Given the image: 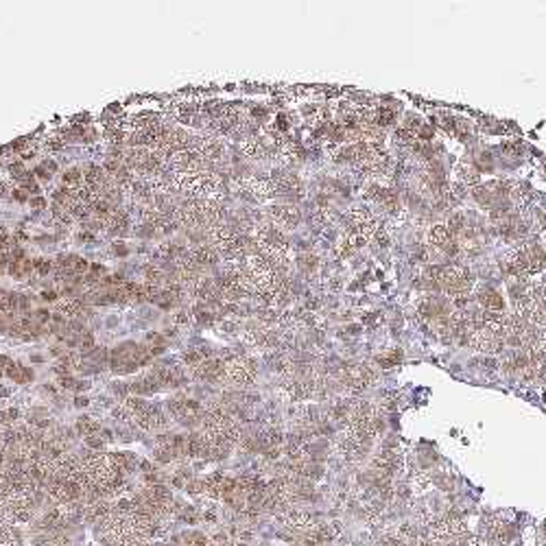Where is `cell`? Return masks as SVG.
Returning a JSON list of instances; mask_svg holds the SVG:
<instances>
[{
	"label": "cell",
	"instance_id": "36",
	"mask_svg": "<svg viewBox=\"0 0 546 546\" xmlns=\"http://www.w3.org/2000/svg\"><path fill=\"white\" fill-rule=\"evenodd\" d=\"M9 395V389L7 387H0V398H7Z\"/></svg>",
	"mask_w": 546,
	"mask_h": 546
},
{
	"label": "cell",
	"instance_id": "39",
	"mask_svg": "<svg viewBox=\"0 0 546 546\" xmlns=\"http://www.w3.org/2000/svg\"><path fill=\"white\" fill-rule=\"evenodd\" d=\"M4 293H7V291H2V289H0V300H2V295H4Z\"/></svg>",
	"mask_w": 546,
	"mask_h": 546
},
{
	"label": "cell",
	"instance_id": "18",
	"mask_svg": "<svg viewBox=\"0 0 546 546\" xmlns=\"http://www.w3.org/2000/svg\"><path fill=\"white\" fill-rule=\"evenodd\" d=\"M85 446H88L90 450H103L105 441H103V437H101L99 433H94V435H88V437H85Z\"/></svg>",
	"mask_w": 546,
	"mask_h": 546
},
{
	"label": "cell",
	"instance_id": "23",
	"mask_svg": "<svg viewBox=\"0 0 546 546\" xmlns=\"http://www.w3.org/2000/svg\"><path fill=\"white\" fill-rule=\"evenodd\" d=\"M190 317H192V315L188 313V310H180V313H175L173 319H175L177 326H186V324H190Z\"/></svg>",
	"mask_w": 546,
	"mask_h": 546
},
{
	"label": "cell",
	"instance_id": "12",
	"mask_svg": "<svg viewBox=\"0 0 546 546\" xmlns=\"http://www.w3.org/2000/svg\"><path fill=\"white\" fill-rule=\"evenodd\" d=\"M295 262H297V267L302 269V271H306V273H313L315 269H317V256H313V254H308V256H297L295 258Z\"/></svg>",
	"mask_w": 546,
	"mask_h": 546
},
{
	"label": "cell",
	"instance_id": "22",
	"mask_svg": "<svg viewBox=\"0 0 546 546\" xmlns=\"http://www.w3.org/2000/svg\"><path fill=\"white\" fill-rule=\"evenodd\" d=\"M398 361H400V352H391V354H387V356H380V359H378V363H380L382 367H393Z\"/></svg>",
	"mask_w": 546,
	"mask_h": 546
},
{
	"label": "cell",
	"instance_id": "17",
	"mask_svg": "<svg viewBox=\"0 0 546 546\" xmlns=\"http://www.w3.org/2000/svg\"><path fill=\"white\" fill-rule=\"evenodd\" d=\"M88 356H90L92 361H96V363H99V365H103V363H109V352H107L105 348H94V350H92V352H90Z\"/></svg>",
	"mask_w": 546,
	"mask_h": 546
},
{
	"label": "cell",
	"instance_id": "9",
	"mask_svg": "<svg viewBox=\"0 0 546 546\" xmlns=\"http://www.w3.org/2000/svg\"><path fill=\"white\" fill-rule=\"evenodd\" d=\"M182 542L186 546H210V540L199 531H186L182 533Z\"/></svg>",
	"mask_w": 546,
	"mask_h": 546
},
{
	"label": "cell",
	"instance_id": "37",
	"mask_svg": "<svg viewBox=\"0 0 546 546\" xmlns=\"http://www.w3.org/2000/svg\"><path fill=\"white\" fill-rule=\"evenodd\" d=\"M31 361H33V363H42V356L35 354V356H31Z\"/></svg>",
	"mask_w": 546,
	"mask_h": 546
},
{
	"label": "cell",
	"instance_id": "10",
	"mask_svg": "<svg viewBox=\"0 0 546 546\" xmlns=\"http://www.w3.org/2000/svg\"><path fill=\"white\" fill-rule=\"evenodd\" d=\"M395 120V112L389 107H376V127H387Z\"/></svg>",
	"mask_w": 546,
	"mask_h": 546
},
{
	"label": "cell",
	"instance_id": "26",
	"mask_svg": "<svg viewBox=\"0 0 546 546\" xmlns=\"http://www.w3.org/2000/svg\"><path fill=\"white\" fill-rule=\"evenodd\" d=\"M9 247H15L13 238H11V236H7V234H0V251L9 249Z\"/></svg>",
	"mask_w": 546,
	"mask_h": 546
},
{
	"label": "cell",
	"instance_id": "35",
	"mask_svg": "<svg viewBox=\"0 0 546 546\" xmlns=\"http://www.w3.org/2000/svg\"><path fill=\"white\" fill-rule=\"evenodd\" d=\"M7 262H9L7 260V254H4V251H0V267H4Z\"/></svg>",
	"mask_w": 546,
	"mask_h": 546
},
{
	"label": "cell",
	"instance_id": "7",
	"mask_svg": "<svg viewBox=\"0 0 546 546\" xmlns=\"http://www.w3.org/2000/svg\"><path fill=\"white\" fill-rule=\"evenodd\" d=\"M428 238L435 247H441V249H450V245H452V234L448 232L446 225H435L433 229H430Z\"/></svg>",
	"mask_w": 546,
	"mask_h": 546
},
{
	"label": "cell",
	"instance_id": "8",
	"mask_svg": "<svg viewBox=\"0 0 546 546\" xmlns=\"http://www.w3.org/2000/svg\"><path fill=\"white\" fill-rule=\"evenodd\" d=\"M74 430H77L81 437H88V435H94V433H99L101 430V424L99 422H94L92 417H79L77 419V426H74Z\"/></svg>",
	"mask_w": 546,
	"mask_h": 546
},
{
	"label": "cell",
	"instance_id": "2",
	"mask_svg": "<svg viewBox=\"0 0 546 546\" xmlns=\"http://www.w3.org/2000/svg\"><path fill=\"white\" fill-rule=\"evenodd\" d=\"M514 536V525H509L507 520H492L487 525V542L492 544H505L509 542Z\"/></svg>",
	"mask_w": 546,
	"mask_h": 546
},
{
	"label": "cell",
	"instance_id": "4",
	"mask_svg": "<svg viewBox=\"0 0 546 546\" xmlns=\"http://www.w3.org/2000/svg\"><path fill=\"white\" fill-rule=\"evenodd\" d=\"M4 376L11 378L13 382H18V384H26V382H31L33 380V369L31 367H26V365H20V363H11L7 365V369H4Z\"/></svg>",
	"mask_w": 546,
	"mask_h": 546
},
{
	"label": "cell",
	"instance_id": "14",
	"mask_svg": "<svg viewBox=\"0 0 546 546\" xmlns=\"http://www.w3.org/2000/svg\"><path fill=\"white\" fill-rule=\"evenodd\" d=\"M153 457H155V461H158V463H171L175 459L173 452H171V446L169 448L158 446V448H155V452H153Z\"/></svg>",
	"mask_w": 546,
	"mask_h": 546
},
{
	"label": "cell",
	"instance_id": "6",
	"mask_svg": "<svg viewBox=\"0 0 546 546\" xmlns=\"http://www.w3.org/2000/svg\"><path fill=\"white\" fill-rule=\"evenodd\" d=\"M481 304H483V310H490V313H503L505 310V302H503V297L498 295L496 291H492V289H485L481 293Z\"/></svg>",
	"mask_w": 546,
	"mask_h": 546
},
{
	"label": "cell",
	"instance_id": "32",
	"mask_svg": "<svg viewBox=\"0 0 546 546\" xmlns=\"http://www.w3.org/2000/svg\"><path fill=\"white\" fill-rule=\"evenodd\" d=\"M42 166H44V169H46V171H48V173H50V175H53V173H55V171H57V162H53V160H46V162H44Z\"/></svg>",
	"mask_w": 546,
	"mask_h": 546
},
{
	"label": "cell",
	"instance_id": "33",
	"mask_svg": "<svg viewBox=\"0 0 546 546\" xmlns=\"http://www.w3.org/2000/svg\"><path fill=\"white\" fill-rule=\"evenodd\" d=\"M79 243H85V240H94V234L92 232H83V234H79Z\"/></svg>",
	"mask_w": 546,
	"mask_h": 546
},
{
	"label": "cell",
	"instance_id": "30",
	"mask_svg": "<svg viewBox=\"0 0 546 546\" xmlns=\"http://www.w3.org/2000/svg\"><path fill=\"white\" fill-rule=\"evenodd\" d=\"M11 197H13L15 201H26V190H22V188H18V190H13V192H11Z\"/></svg>",
	"mask_w": 546,
	"mask_h": 546
},
{
	"label": "cell",
	"instance_id": "21",
	"mask_svg": "<svg viewBox=\"0 0 546 546\" xmlns=\"http://www.w3.org/2000/svg\"><path fill=\"white\" fill-rule=\"evenodd\" d=\"M79 346H81L83 352H92L94 350V337L90 335V332H85V335H81V341H79Z\"/></svg>",
	"mask_w": 546,
	"mask_h": 546
},
{
	"label": "cell",
	"instance_id": "41",
	"mask_svg": "<svg viewBox=\"0 0 546 546\" xmlns=\"http://www.w3.org/2000/svg\"><path fill=\"white\" fill-rule=\"evenodd\" d=\"M0 273H2V271H0Z\"/></svg>",
	"mask_w": 546,
	"mask_h": 546
},
{
	"label": "cell",
	"instance_id": "13",
	"mask_svg": "<svg viewBox=\"0 0 546 546\" xmlns=\"http://www.w3.org/2000/svg\"><path fill=\"white\" fill-rule=\"evenodd\" d=\"M183 490H186L188 494H192V496H199V494H205V490H208V485H205V481L192 479V481H188L186 485H183Z\"/></svg>",
	"mask_w": 546,
	"mask_h": 546
},
{
	"label": "cell",
	"instance_id": "1",
	"mask_svg": "<svg viewBox=\"0 0 546 546\" xmlns=\"http://www.w3.org/2000/svg\"><path fill=\"white\" fill-rule=\"evenodd\" d=\"M269 223L275 227H295L300 223V212L293 205H269L267 208Z\"/></svg>",
	"mask_w": 546,
	"mask_h": 546
},
{
	"label": "cell",
	"instance_id": "29",
	"mask_svg": "<svg viewBox=\"0 0 546 546\" xmlns=\"http://www.w3.org/2000/svg\"><path fill=\"white\" fill-rule=\"evenodd\" d=\"M31 205H33L35 210H42V208H46V199L35 197V199H31Z\"/></svg>",
	"mask_w": 546,
	"mask_h": 546
},
{
	"label": "cell",
	"instance_id": "20",
	"mask_svg": "<svg viewBox=\"0 0 546 546\" xmlns=\"http://www.w3.org/2000/svg\"><path fill=\"white\" fill-rule=\"evenodd\" d=\"M33 319H35L37 326H42V324H48V321L53 319V315H50V310L39 308V310H35V313H33Z\"/></svg>",
	"mask_w": 546,
	"mask_h": 546
},
{
	"label": "cell",
	"instance_id": "11",
	"mask_svg": "<svg viewBox=\"0 0 546 546\" xmlns=\"http://www.w3.org/2000/svg\"><path fill=\"white\" fill-rule=\"evenodd\" d=\"M64 183L68 188H79L83 183V171L81 169H68L64 173Z\"/></svg>",
	"mask_w": 546,
	"mask_h": 546
},
{
	"label": "cell",
	"instance_id": "16",
	"mask_svg": "<svg viewBox=\"0 0 546 546\" xmlns=\"http://www.w3.org/2000/svg\"><path fill=\"white\" fill-rule=\"evenodd\" d=\"M33 269H37V273L42 275V278H46L55 267H53V262L50 260H42V258H39V260H33Z\"/></svg>",
	"mask_w": 546,
	"mask_h": 546
},
{
	"label": "cell",
	"instance_id": "38",
	"mask_svg": "<svg viewBox=\"0 0 546 546\" xmlns=\"http://www.w3.org/2000/svg\"><path fill=\"white\" fill-rule=\"evenodd\" d=\"M140 546H164V544H160V542H147V544H140Z\"/></svg>",
	"mask_w": 546,
	"mask_h": 546
},
{
	"label": "cell",
	"instance_id": "34",
	"mask_svg": "<svg viewBox=\"0 0 546 546\" xmlns=\"http://www.w3.org/2000/svg\"><path fill=\"white\" fill-rule=\"evenodd\" d=\"M7 194H9V183L0 180V197H7Z\"/></svg>",
	"mask_w": 546,
	"mask_h": 546
},
{
	"label": "cell",
	"instance_id": "28",
	"mask_svg": "<svg viewBox=\"0 0 546 546\" xmlns=\"http://www.w3.org/2000/svg\"><path fill=\"white\" fill-rule=\"evenodd\" d=\"M90 404V400L85 398V395H77V398H74V406H77V409H83V406H88Z\"/></svg>",
	"mask_w": 546,
	"mask_h": 546
},
{
	"label": "cell",
	"instance_id": "40",
	"mask_svg": "<svg viewBox=\"0 0 546 546\" xmlns=\"http://www.w3.org/2000/svg\"><path fill=\"white\" fill-rule=\"evenodd\" d=\"M544 169H546V164H544Z\"/></svg>",
	"mask_w": 546,
	"mask_h": 546
},
{
	"label": "cell",
	"instance_id": "27",
	"mask_svg": "<svg viewBox=\"0 0 546 546\" xmlns=\"http://www.w3.org/2000/svg\"><path fill=\"white\" fill-rule=\"evenodd\" d=\"M33 173H35V177H39V180H50V177H53V175L48 173V171L44 169V166H37V169L33 171Z\"/></svg>",
	"mask_w": 546,
	"mask_h": 546
},
{
	"label": "cell",
	"instance_id": "5",
	"mask_svg": "<svg viewBox=\"0 0 546 546\" xmlns=\"http://www.w3.org/2000/svg\"><path fill=\"white\" fill-rule=\"evenodd\" d=\"M455 177H457V182H461L463 186H474V183H479V173H476V169L472 164H468V162H457L455 164Z\"/></svg>",
	"mask_w": 546,
	"mask_h": 546
},
{
	"label": "cell",
	"instance_id": "19",
	"mask_svg": "<svg viewBox=\"0 0 546 546\" xmlns=\"http://www.w3.org/2000/svg\"><path fill=\"white\" fill-rule=\"evenodd\" d=\"M182 361H183V363H186V365H190V367H197V365H199L203 359H201V354L197 352V350H192V352H190V350H188V352H183V354H182Z\"/></svg>",
	"mask_w": 546,
	"mask_h": 546
},
{
	"label": "cell",
	"instance_id": "31",
	"mask_svg": "<svg viewBox=\"0 0 546 546\" xmlns=\"http://www.w3.org/2000/svg\"><path fill=\"white\" fill-rule=\"evenodd\" d=\"M42 300L44 302H55L57 300V291H44L42 293Z\"/></svg>",
	"mask_w": 546,
	"mask_h": 546
},
{
	"label": "cell",
	"instance_id": "25",
	"mask_svg": "<svg viewBox=\"0 0 546 546\" xmlns=\"http://www.w3.org/2000/svg\"><path fill=\"white\" fill-rule=\"evenodd\" d=\"M48 149H50V151H59V149H64V138L53 136V138L48 140Z\"/></svg>",
	"mask_w": 546,
	"mask_h": 546
},
{
	"label": "cell",
	"instance_id": "15",
	"mask_svg": "<svg viewBox=\"0 0 546 546\" xmlns=\"http://www.w3.org/2000/svg\"><path fill=\"white\" fill-rule=\"evenodd\" d=\"M465 194H468V186H463L461 182H452V186H450V197L455 199V201H461Z\"/></svg>",
	"mask_w": 546,
	"mask_h": 546
},
{
	"label": "cell",
	"instance_id": "3",
	"mask_svg": "<svg viewBox=\"0 0 546 546\" xmlns=\"http://www.w3.org/2000/svg\"><path fill=\"white\" fill-rule=\"evenodd\" d=\"M190 256L194 258V262L199 267H208V264H216L218 262V251L212 247L210 243H203V245H197L194 249H190Z\"/></svg>",
	"mask_w": 546,
	"mask_h": 546
},
{
	"label": "cell",
	"instance_id": "24",
	"mask_svg": "<svg viewBox=\"0 0 546 546\" xmlns=\"http://www.w3.org/2000/svg\"><path fill=\"white\" fill-rule=\"evenodd\" d=\"M112 251H114V254H116V256H123V258H125V256H129V247L125 245V243H120V240H118V243H114V245H112Z\"/></svg>",
	"mask_w": 546,
	"mask_h": 546
}]
</instances>
